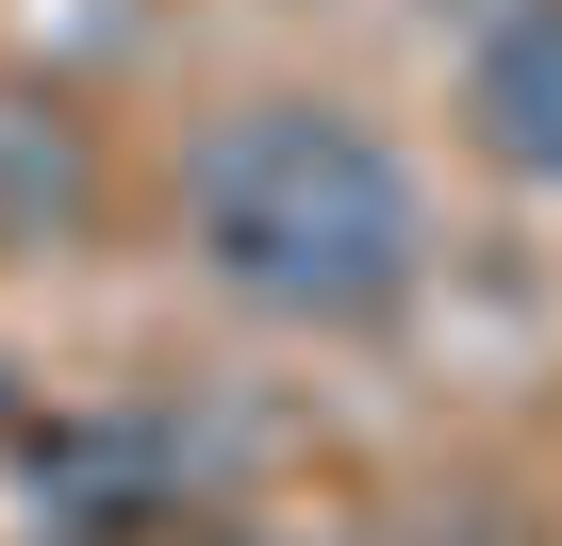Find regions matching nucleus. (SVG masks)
I'll use <instances>...</instances> for the list:
<instances>
[{
    "label": "nucleus",
    "instance_id": "1",
    "mask_svg": "<svg viewBox=\"0 0 562 546\" xmlns=\"http://www.w3.org/2000/svg\"><path fill=\"white\" fill-rule=\"evenodd\" d=\"M182 248L265 332H381L430 282V182L348 100H232L182 149Z\"/></svg>",
    "mask_w": 562,
    "mask_h": 546
},
{
    "label": "nucleus",
    "instance_id": "2",
    "mask_svg": "<svg viewBox=\"0 0 562 546\" xmlns=\"http://www.w3.org/2000/svg\"><path fill=\"white\" fill-rule=\"evenodd\" d=\"M18 530L34 546H149V530H182V497H199V447H182V414H50L34 431V464H18Z\"/></svg>",
    "mask_w": 562,
    "mask_h": 546
},
{
    "label": "nucleus",
    "instance_id": "3",
    "mask_svg": "<svg viewBox=\"0 0 562 546\" xmlns=\"http://www.w3.org/2000/svg\"><path fill=\"white\" fill-rule=\"evenodd\" d=\"M463 133L496 182L562 199V0H496L480 51H463Z\"/></svg>",
    "mask_w": 562,
    "mask_h": 546
},
{
    "label": "nucleus",
    "instance_id": "4",
    "mask_svg": "<svg viewBox=\"0 0 562 546\" xmlns=\"http://www.w3.org/2000/svg\"><path fill=\"white\" fill-rule=\"evenodd\" d=\"M100 166H83V116L67 100H0V232H83Z\"/></svg>",
    "mask_w": 562,
    "mask_h": 546
},
{
    "label": "nucleus",
    "instance_id": "5",
    "mask_svg": "<svg viewBox=\"0 0 562 546\" xmlns=\"http://www.w3.org/2000/svg\"><path fill=\"white\" fill-rule=\"evenodd\" d=\"M215 546H299V530H215Z\"/></svg>",
    "mask_w": 562,
    "mask_h": 546
},
{
    "label": "nucleus",
    "instance_id": "6",
    "mask_svg": "<svg viewBox=\"0 0 562 546\" xmlns=\"http://www.w3.org/2000/svg\"><path fill=\"white\" fill-rule=\"evenodd\" d=\"M0 414H18V381H0Z\"/></svg>",
    "mask_w": 562,
    "mask_h": 546
}]
</instances>
